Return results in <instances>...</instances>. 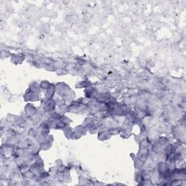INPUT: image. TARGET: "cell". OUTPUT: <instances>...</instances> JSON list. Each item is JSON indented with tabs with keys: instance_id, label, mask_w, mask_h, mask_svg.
Returning <instances> with one entry per match:
<instances>
[{
	"instance_id": "1",
	"label": "cell",
	"mask_w": 186,
	"mask_h": 186,
	"mask_svg": "<svg viewBox=\"0 0 186 186\" xmlns=\"http://www.w3.org/2000/svg\"><path fill=\"white\" fill-rule=\"evenodd\" d=\"M55 88H56L57 94L60 97H61V98H63L64 100L70 102L74 100L76 98L75 93L69 87L67 84L64 83V82L57 83L55 85Z\"/></svg>"
},
{
	"instance_id": "2",
	"label": "cell",
	"mask_w": 186,
	"mask_h": 186,
	"mask_svg": "<svg viewBox=\"0 0 186 186\" xmlns=\"http://www.w3.org/2000/svg\"><path fill=\"white\" fill-rule=\"evenodd\" d=\"M39 94L40 93H37L32 92L29 89H28L25 92L24 95H23V99L25 101H37L39 99Z\"/></svg>"
},
{
	"instance_id": "3",
	"label": "cell",
	"mask_w": 186,
	"mask_h": 186,
	"mask_svg": "<svg viewBox=\"0 0 186 186\" xmlns=\"http://www.w3.org/2000/svg\"><path fill=\"white\" fill-rule=\"evenodd\" d=\"M53 141H54V140H53V136H52V135H47V136L45 138V141L41 144L42 151H47V150L50 149L52 146Z\"/></svg>"
},
{
	"instance_id": "4",
	"label": "cell",
	"mask_w": 186,
	"mask_h": 186,
	"mask_svg": "<svg viewBox=\"0 0 186 186\" xmlns=\"http://www.w3.org/2000/svg\"><path fill=\"white\" fill-rule=\"evenodd\" d=\"M37 108L31 103H28L24 108V111L26 116L27 117H33L34 114L37 113Z\"/></svg>"
},
{
	"instance_id": "5",
	"label": "cell",
	"mask_w": 186,
	"mask_h": 186,
	"mask_svg": "<svg viewBox=\"0 0 186 186\" xmlns=\"http://www.w3.org/2000/svg\"><path fill=\"white\" fill-rule=\"evenodd\" d=\"M98 138L99 140H101V141H104V140H109L110 138H111V134L109 133V132L107 129H101V130H99V132H98Z\"/></svg>"
},
{
	"instance_id": "6",
	"label": "cell",
	"mask_w": 186,
	"mask_h": 186,
	"mask_svg": "<svg viewBox=\"0 0 186 186\" xmlns=\"http://www.w3.org/2000/svg\"><path fill=\"white\" fill-rule=\"evenodd\" d=\"M55 92H56L55 85L53 84H51L50 87H49L48 88L45 90V98L47 100L52 99Z\"/></svg>"
},
{
	"instance_id": "7",
	"label": "cell",
	"mask_w": 186,
	"mask_h": 186,
	"mask_svg": "<svg viewBox=\"0 0 186 186\" xmlns=\"http://www.w3.org/2000/svg\"><path fill=\"white\" fill-rule=\"evenodd\" d=\"M132 159L134 161V166H135V168L136 170H140L143 167H144V162L142 161L140 159H139L137 156V155L134 153L130 154Z\"/></svg>"
},
{
	"instance_id": "8",
	"label": "cell",
	"mask_w": 186,
	"mask_h": 186,
	"mask_svg": "<svg viewBox=\"0 0 186 186\" xmlns=\"http://www.w3.org/2000/svg\"><path fill=\"white\" fill-rule=\"evenodd\" d=\"M11 62H13L14 64L18 65L21 64L23 61L25 59V55L23 54H13L11 55Z\"/></svg>"
},
{
	"instance_id": "9",
	"label": "cell",
	"mask_w": 186,
	"mask_h": 186,
	"mask_svg": "<svg viewBox=\"0 0 186 186\" xmlns=\"http://www.w3.org/2000/svg\"><path fill=\"white\" fill-rule=\"evenodd\" d=\"M87 132H88L87 131V129L84 126L82 125V124L76 126L74 130V132H75L76 135L80 136L81 138H82V136H84V135H86V134L87 133Z\"/></svg>"
},
{
	"instance_id": "10",
	"label": "cell",
	"mask_w": 186,
	"mask_h": 186,
	"mask_svg": "<svg viewBox=\"0 0 186 186\" xmlns=\"http://www.w3.org/2000/svg\"><path fill=\"white\" fill-rule=\"evenodd\" d=\"M63 133H64L65 137H66L68 140H71L74 130L71 128L70 124H67V125L65 126L64 128L63 129Z\"/></svg>"
},
{
	"instance_id": "11",
	"label": "cell",
	"mask_w": 186,
	"mask_h": 186,
	"mask_svg": "<svg viewBox=\"0 0 186 186\" xmlns=\"http://www.w3.org/2000/svg\"><path fill=\"white\" fill-rule=\"evenodd\" d=\"M156 169L158 170V172H159V173H165L166 172H167L165 162H164V161L157 162V164H156Z\"/></svg>"
},
{
	"instance_id": "12",
	"label": "cell",
	"mask_w": 186,
	"mask_h": 186,
	"mask_svg": "<svg viewBox=\"0 0 186 186\" xmlns=\"http://www.w3.org/2000/svg\"><path fill=\"white\" fill-rule=\"evenodd\" d=\"M108 130L109 133L111 134V135L112 136V135H118V134H120L121 131H122V127H119V126L115 125L108 128Z\"/></svg>"
},
{
	"instance_id": "13",
	"label": "cell",
	"mask_w": 186,
	"mask_h": 186,
	"mask_svg": "<svg viewBox=\"0 0 186 186\" xmlns=\"http://www.w3.org/2000/svg\"><path fill=\"white\" fill-rule=\"evenodd\" d=\"M87 131L90 132L92 135H94V134H98V132H99V127L98 126L95 122H94L93 124H92L90 127H87Z\"/></svg>"
},
{
	"instance_id": "14",
	"label": "cell",
	"mask_w": 186,
	"mask_h": 186,
	"mask_svg": "<svg viewBox=\"0 0 186 186\" xmlns=\"http://www.w3.org/2000/svg\"><path fill=\"white\" fill-rule=\"evenodd\" d=\"M29 89L30 90H31L32 92H37V93H40V91L42 90L40 88V85H39V84L37 83V82H32V83L31 84L29 85Z\"/></svg>"
},
{
	"instance_id": "15",
	"label": "cell",
	"mask_w": 186,
	"mask_h": 186,
	"mask_svg": "<svg viewBox=\"0 0 186 186\" xmlns=\"http://www.w3.org/2000/svg\"><path fill=\"white\" fill-rule=\"evenodd\" d=\"M92 84L91 82H89V81L86 80V81H82V82H77L76 84H75L76 88H87V87L90 86Z\"/></svg>"
},
{
	"instance_id": "16",
	"label": "cell",
	"mask_w": 186,
	"mask_h": 186,
	"mask_svg": "<svg viewBox=\"0 0 186 186\" xmlns=\"http://www.w3.org/2000/svg\"><path fill=\"white\" fill-rule=\"evenodd\" d=\"M94 122H95V121H94V116H87V117L85 118L84 120L83 123H82V125L84 126V127L87 129V127H90L92 124H93Z\"/></svg>"
},
{
	"instance_id": "17",
	"label": "cell",
	"mask_w": 186,
	"mask_h": 186,
	"mask_svg": "<svg viewBox=\"0 0 186 186\" xmlns=\"http://www.w3.org/2000/svg\"><path fill=\"white\" fill-rule=\"evenodd\" d=\"M43 68L47 71H56L57 69H58L55 65L54 64V63L45 64L43 66Z\"/></svg>"
},
{
	"instance_id": "18",
	"label": "cell",
	"mask_w": 186,
	"mask_h": 186,
	"mask_svg": "<svg viewBox=\"0 0 186 186\" xmlns=\"http://www.w3.org/2000/svg\"><path fill=\"white\" fill-rule=\"evenodd\" d=\"M67 107L68 105H63V106H58L57 112H58L60 115H64V114L67 112Z\"/></svg>"
},
{
	"instance_id": "19",
	"label": "cell",
	"mask_w": 186,
	"mask_h": 186,
	"mask_svg": "<svg viewBox=\"0 0 186 186\" xmlns=\"http://www.w3.org/2000/svg\"><path fill=\"white\" fill-rule=\"evenodd\" d=\"M50 84H51V83L47 80L42 81V82H41V83L39 84L41 90H46V89L48 88V87L50 86Z\"/></svg>"
},
{
	"instance_id": "20",
	"label": "cell",
	"mask_w": 186,
	"mask_h": 186,
	"mask_svg": "<svg viewBox=\"0 0 186 186\" xmlns=\"http://www.w3.org/2000/svg\"><path fill=\"white\" fill-rule=\"evenodd\" d=\"M131 135H132V132L127 131V130H122V131H121L120 132L121 137L123 138H125V139L130 138V137L131 136Z\"/></svg>"
},
{
	"instance_id": "21",
	"label": "cell",
	"mask_w": 186,
	"mask_h": 186,
	"mask_svg": "<svg viewBox=\"0 0 186 186\" xmlns=\"http://www.w3.org/2000/svg\"><path fill=\"white\" fill-rule=\"evenodd\" d=\"M60 120L61 122H63L65 124H66V125H67V124H70V123L72 122L71 119H70L68 116H66L65 115L61 116L60 118Z\"/></svg>"
},
{
	"instance_id": "22",
	"label": "cell",
	"mask_w": 186,
	"mask_h": 186,
	"mask_svg": "<svg viewBox=\"0 0 186 186\" xmlns=\"http://www.w3.org/2000/svg\"><path fill=\"white\" fill-rule=\"evenodd\" d=\"M56 73L59 76H63V75H66V74H68L67 71H66L65 68H58L57 69Z\"/></svg>"
},
{
	"instance_id": "23",
	"label": "cell",
	"mask_w": 186,
	"mask_h": 186,
	"mask_svg": "<svg viewBox=\"0 0 186 186\" xmlns=\"http://www.w3.org/2000/svg\"><path fill=\"white\" fill-rule=\"evenodd\" d=\"M55 100V103H56V106H63V105H66V103H65V102H66V100H64L63 99V98H60V99H56Z\"/></svg>"
},
{
	"instance_id": "24",
	"label": "cell",
	"mask_w": 186,
	"mask_h": 186,
	"mask_svg": "<svg viewBox=\"0 0 186 186\" xmlns=\"http://www.w3.org/2000/svg\"><path fill=\"white\" fill-rule=\"evenodd\" d=\"M61 165H63V161H61L60 159H58V160H57L56 161H55V166H54V167H55V168L58 169L60 167Z\"/></svg>"
}]
</instances>
